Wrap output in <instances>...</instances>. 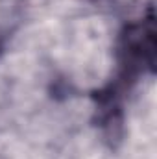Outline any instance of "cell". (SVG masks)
<instances>
[{"instance_id":"obj_1","label":"cell","mask_w":157,"mask_h":159,"mask_svg":"<svg viewBox=\"0 0 157 159\" xmlns=\"http://www.w3.org/2000/svg\"><path fill=\"white\" fill-rule=\"evenodd\" d=\"M155 22L154 15L139 24H129L120 39L122 67L128 74H135L144 65L154 70L155 65Z\"/></svg>"},{"instance_id":"obj_2","label":"cell","mask_w":157,"mask_h":159,"mask_svg":"<svg viewBox=\"0 0 157 159\" xmlns=\"http://www.w3.org/2000/svg\"><path fill=\"white\" fill-rule=\"evenodd\" d=\"M0 54H2V43H0Z\"/></svg>"}]
</instances>
